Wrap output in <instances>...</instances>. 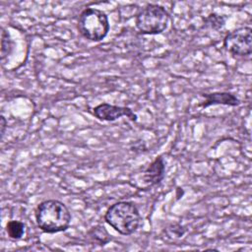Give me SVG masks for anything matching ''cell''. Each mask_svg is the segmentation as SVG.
Here are the masks:
<instances>
[{
    "instance_id": "cell-7",
    "label": "cell",
    "mask_w": 252,
    "mask_h": 252,
    "mask_svg": "<svg viewBox=\"0 0 252 252\" xmlns=\"http://www.w3.org/2000/svg\"><path fill=\"white\" fill-rule=\"evenodd\" d=\"M165 176V163L163 158L157 157L145 169L142 175V180L147 188L158 185Z\"/></svg>"
},
{
    "instance_id": "cell-10",
    "label": "cell",
    "mask_w": 252,
    "mask_h": 252,
    "mask_svg": "<svg viewBox=\"0 0 252 252\" xmlns=\"http://www.w3.org/2000/svg\"><path fill=\"white\" fill-rule=\"evenodd\" d=\"M25 224L20 220H9L6 224V232L11 239L18 240L25 234Z\"/></svg>"
},
{
    "instance_id": "cell-9",
    "label": "cell",
    "mask_w": 252,
    "mask_h": 252,
    "mask_svg": "<svg viewBox=\"0 0 252 252\" xmlns=\"http://www.w3.org/2000/svg\"><path fill=\"white\" fill-rule=\"evenodd\" d=\"M88 237L93 243L99 246H104L111 240V235L108 233L106 228L100 224L93 226L88 231Z\"/></svg>"
},
{
    "instance_id": "cell-12",
    "label": "cell",
    "mask_w": 252,
    "mask_h": 252,
    "mask_svg": "<svg viewBox=\"0 0 252 252\" xmlns=\"http://www.w3.org/2000/svg\"><path fill=\"white\" fill-rule=\"evenodd\" d=\"M206 20L213 29H220L224 25V19L217 14H211Z\"/></svg>"
},
{
    "instance_id": "cell-13",
    "label": "cell",
    "mask_w": 252,
    "mask_h": 252,
    "mask_svg": "<svg viewBox=\"0 0 252 252\" xmlns=\"http://www.w3.org/2000/svg\"><path fill=\"white\" fill-rule=\"evenodd\" d=\"M6 126H7L6 119H5V117L3 115H1V117H0V134H1V139H3V137H4Z\"/></svg>"
},
{
    "instance_id": "cell-6",
    "label": "cell",
    "mask_w": 252,
    "mask_h": 252,
    "mask_svg": "<svg viewBox=\"0 0 252 252\" xmlns=\"http://www.w3.org/2000/svg\"><path fill=\"white\" fill-rule=\"evenodd\" d=\"M93 114L98 120L107 121V122L115 121L123 116L129 118L133 122H136L138 118L137 114L134 113V111L130 107L113 105L106 102H103L94 106L93 108Z\"/></svg>"
},
{
    "instance_id": "cell-11",
    "label": "cell",
    "mask_w": 252,
    "mask_h": 252,
    "mask_svg": "<svg viewBox=\"0 0 252 252\" xmlns=\"http://www.w3.org/2000/svg\"><path fill=\"white\" fill-rule=\"evenodd\" d=\"M12 50V39L10 33L4 29H1V59H5Z\"/></svg>"
},
{
    "instance_id": "cell-8",
    "label": "cell",
    "mask_w": 252,
    "mask_h": 252,
    "mask_svg": "<svg viewBox=\"0 0 252 252\" xmlns=\"http://www.w3.org/2000/svg\"><path fill=\"white\" fill-rule=\"evenodd\" d=\"M204 100L199 104L201 107L206 108L211 105L222 104L228 106H238L240 104L239 98L231 93L227 92H215L202 94Z\"/></svg>"
},
{
    "instance_id": "cell-1",
    "label": "cell",
    "mask_w": 252,
    "mask_h": 252,
    "mask_svg": "<svg viewBox=\"0 0 252 252\" xmlns=\"http://www.w3.org/2000/svg\"><path fill=\"white\" fill-rule=\"evenodd\" d=\"M34 217L38 228L49 234L67 230L72 220L67 206L55 199L40 202L35 209Z\"/></svg>"
},
{
    "instance_id": "cell-2",
    "label": "cell",
    "mask_w": 252,
    "mask_h": 252,
    "mask_svg": "<svg viewBox=\"0 0 252 252\" xmlns=\"http://www.w3.org/2000/svg\"><path fill=\"white\" fill-rule=\"evenodd\" d=\"M104 220L118 233L131 235L140 226L141 214L135 203L119 201L106 210Z\"/></svg>"
},
{
    "instance_id": "cell-3",
    "label": "cell",
    "mask_w": 252,
    "mask_h": 252,
    "mask_svg": "<svg viewBox=\"0 0 252 252\" xmlns=\"http://www.w3.org/2000/svg\"><path fill=\"white\" fill-rule=\"evenodd\" d=\"M77 29L83 37L97 42L107 35L110 25L105 12L96 8H86L79 15Z\"/></svg>"
},
{
    "instance_id": "cell-5",
    "label": "cell",
    "mask_w": 252,
    "mask_h": 252,
    "mask_svg": "<svg viewBox=\"0 0 252 252\" xmlns=\"http://www.w3.org/2000/svg\"><path fill=\"white\" fill-rule=\"evenodd\" d=\"M224 48L232 55L248 56L252 51V30L240 27L230 31L223 37Z\"/></svg>"
},
{
    "instance_id": "cell-4",
    "label": "cell",
    "mask_w": 252,
    "mask_h": 252,
    "mask_svg": "<svg viewBox=\"0 0 252 252\" xmlns=\"http://www.w3.org/2000/svg\"><path fill=\"white\" fill-rule=\"evenodd\" d=\"M135 24L143 34H159L168 27L169 14L158 4H147L137 12Z\"/></svg>"
}]
</instances>
